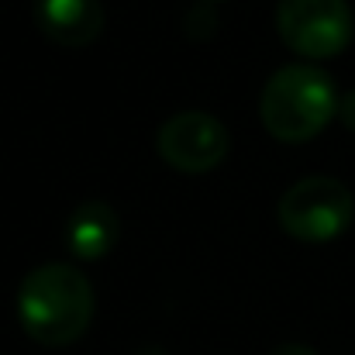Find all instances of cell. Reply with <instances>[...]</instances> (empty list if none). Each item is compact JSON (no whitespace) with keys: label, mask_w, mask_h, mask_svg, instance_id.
Returning <instances> with one entry per match:
<instances>
[{"label":"cell","mask_w":355,"mask_h":355,"mask_svg":"<svg viewBox=\"0 0 355 355\" xmlns=\"http://www.w3.org/2000/svg\"><path fill=\"white\" fill-rule=\"evenodd\" d=\"M269 355H321V352L311 349V345H300V342H286V345H276Z\"/></svg>","instance_id":"9c48e42d"},{"label":"cell","mask_w":355,"mask_h":355,"mask_svg":"<svg viewBox=\"0 0 355 355\" xmlns=\"http://www.w3.org/2000/svg\"><path fill=\"white\" fill-rule=\"evenodd\" d=\"M94 286L73 262H42L17 286V321L45 349L80 342L94 321Z\"/></svg>","instance_id":"6da1fadb"},{"label":"cell","mask_w":355,"mask_h":355,"mask_svg":"<svg viewBox=\"0 0 355 355\" xmlns=\"http://www.w3.org/2000/svg\"><path fill=\"white\" fill-rule=\"evenodd\" d=\"M66 248L80 262H97L118 245V211L107 200H83L62 232Z\"/></svg>","instance_id":"52a82bcc"},{"label":"cell","mask_w":355,"mask_h":355,"mask_svg":"<svg viewBox=\"0 0 355 355\" xmlns=\"http://www.w3.org/2000/svg\"><path fill=\"white\" fill-rule=\"evenodd\" d=\"M259 118L276 141L304 145L338 118L335 80L314 62H286L266 80Z\"/></svg>","instance_id":"7a4b0ae2"},{"label":"cell","mask_w":355,"mask_h":355,"mask_svg":"<svg viewBox=\"0 0 355 355\" xmlns=\"http://www.w3.org/2000/svg\"><path fill=\"white\" fill-rule=\"evenodd\" d=\"M338 121L349 131H355V90H349L345 97H338Z\"/></svg>","instance_id":"ba28073f"},{"label":"cell","mask_w":355,"mask_h":355,"mask_svg":"<svg viewBox=\"0 0 355 355\" xmlns=\"http://www.w3.org/2000/svg\"><path fill=\"white\" fill-rule=\"evenodd\" d=\"M155 148L169 169L183 176H200L225 162L232 148V135L225 121L214 118L211 111H180L169 121H162L155 135Z\"/></svg>","instance_id":"5b68a950"},{"label":"cell","mask_w":355,"mask_h":355,"mask_svg":"<svg viewBox=\"0 0 355 355\" xmlns=\"http://www.w3.org/2000/svg\"><path fill=\"white\" fill-rule=\"evenodd\" d=\"M355 218L352 190L335 176H304L276 204L279 228L297 241L321 245L345 235Z\"/></svg>","instance_id":"3957f363"},{"label":"cell","mask_w":355,"mask_h":355,"mask_svg":"<svg viewBox=\"0 0 355 355\" xmlns=\"http://www.w3.org/2000/svg\"><path fill=\"white\" fill-rule=\"evenodd\" d=\"M200 3H225V0H200Z\"/></svg>","instance_id":"8fae6325"},{"label":"cell","mask_w":355,"mask_h":355,"mask_svg":"<svg viewBox=\"0 0 355 355\" xmlns=\"http://www.w3.org/2000/svg\"><path fill=\"white\" fill-rule=\"evenodd\" d=\"M276 31L300 59H335L352 42V7L349 0H279Z\"/></svg>","instance_id":"277c9868"},{"label":"cell","mask_w":355,"mask_h":355,"mask_svg":"<svg viewBox=\"0 0 355 355\" xmlns=\"http://www.w3.org/2000/svg\"><path fill=\"white\" fill-rule=\"evenodd\" d=\"M35 24L52 45L83 49V45H94L104 31V3L101 0H38Z\"/></svg>","instance_id":"8992f818"},{"label":"cell","mask_w":355,"mask_h":355,"mask_svg":"<svg viewBox=\"0 0 355 355\" xmlns=\"http://www.w3.org/2000/svg\"><path fill=\"white\" fill-rule=\"evenodd\" d=\"M135 355H169L166 349H159V345H145V349H138Z\"/></svg>","instance_id":"30bf717a"}]
</instances>
